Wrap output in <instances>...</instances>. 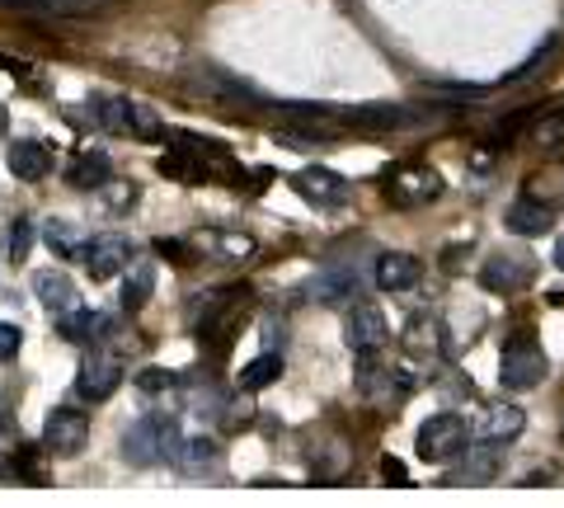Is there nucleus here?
Listing matches in <instances>:
<instances>
[{
  "label": "nucleus",
  "instance_id": "23",
  "mask_svg": "<svg viewBox=\"0 0 564 508\" xmlns=\"http://www.w3.org/2000/svg\"><path fill=\"white\" fill-rule=\"evenodd\" d=\"M43 240H47V250L57 255V259H76V255L85 250V236H80L70 221H57V217L43 226Z\"/></svg>",
  "mask_w": 564,
  "mask_h": 508
},
{
  "label": "nucleus",
  "instance_id": "32",
  "mask_svg": "<svg viewBox=\"0 0 564 508\" xmlns=\"http://www.w3.org/2000/svg\"><path fill=\"white\" fill-rule=\"evenodd\" d=\"M381 471H386V480H391V485H410V476H404V466H400V462L386 457V462H381Z\"/></svg>",
  "mask_w": 564,
  "mask_h": 508
},
{
  "label": "nucleus",
  "instance_id": "14",
  "mask_svg": "<svg viewBox=\"0 0 564 508\" xmlns=\"http://www.w3.org/2000/svg\"><path fill=\"white\" fill-rule=\"evenodd\" d=\"M419 278H423V264H419L414 255L386 250L377 259V288L381 292H410V288H419Z\"/></svg>",
  "mask_w": 564,
  "mask_h": 508
},
{
  "label": "nucleus",
  "instance_id": "10",
  "mask_svg": "<svg viewBox=\"0 0 564 508\" xmlns=\"http://www.w3.org/2000/svg\"><path fill=\"white\" fill-rule=\"evenodd\" d=\"M85 437H90V419L80 410H52L47 424H43V443L47 452H57V457H76L85 447Z\"/></svg>",
  "mask_w": 564,
  "mask_h": 508
},
{
  "label": "nucleus",
  "instance_id": "6",
  "mask_svg": "<svg viewBox=\"0 0 564 508\" xmlns=\"http://www.w3.org/2000/svg\"><path fill=\"white\" fill-rule=\"evenodd\" d=\"M344 339H348V348L352 354H381L386 348V339H391V325H386V315H381V306H372V302H358L348 311V325H344Z\"/></svg>",
  "mask_w": 564,
  "mask_h": 508
},
{
  "label": "nucleus",
  "instance_id": "27",
  "mask_svg": "<svg viewBox=\"0 0 564 508\" xmlns=\"http://www.w3.org/2000/svg\"><path fill=\"white\" fill-rule=\"evenodd\" d=\"M532 142H536L541 151H555V147H564V114L541 118L536 128H532Z\"/></svg>",
  "mask_w": 564,
  "mask_h": 508
},
{
  "label": "nucleus",
  "instance_id": "8",
  "mask_svg": "<svg viewBox=\"0 0 564 508\" xmlns=\"http://www.w3.org/2000/svg\"><path fill=\"white\" fill-rule=\"evenodd\" d=\"M532 278H536V264L527 255H489L485 259V269H480V283L489 288V292H499V296H508V292H522V288H532Z\"/></svg>",
  "mask_w": 564,
  "mask_h": 508
},
{
  "label": "nucleus",
  "instance_id": "5",
  "mask_svg": "<svg viewBox=\"0 0 564 508\" xmlns=\"http://www.w3.org/2000/svg\"><path fill=\"white\" fill-rule=\"evenodd\" d=\"M386 194L400 207H423V203L443 198V174L433 165H400L391 180H386Z\"/></svg>",
  "mask_w": 564,
  "mask_h": 508
},
{
  "label": "nucleus",
  "instance_id": "13",
  "mask_svg": "<svg viewBox=\"0 0 564 508\" xmlns=\"http://www.w3.org/2000/svg\"><path fill=\"white\" fill-rule=\"evenodd\" d=\"M503 226H508L513 236H545V231L555 226V207L545 203V198H536V194H522L513 207H508Z\"/></svg>",
  "mask_w": 564,
  "mask_h": 508
},
{
  "label": "nucleus",
  "instance_id": "16",
  "mask_svg": "<svg viewBox=\"0 0 564 508\" xmlns=\"http://www.w3.org/2000/svg\"><path fill=\"white\" fill-rule=\"evenodd\" d=\"M499 462H503L499 447H489V443L470 447V457L447 471V485H489L494 476H499Z\"/></svg>",
  "mask_w": 564,
  "mask_h": 508
},
{
  "label": "nucleus",
  "instance_id": "9",
  "mask_svg": "<svg viewBox=\"0 0 564 508\" xmlns=\"http://www.w3.org/2000/svg\"><path fill=\"white\" fill-rule=\"evenodd\" d=\"M80 259H85V269H90L95 283H104V278H118L132 264V240L128 236H95V240H85Z\"/></svg>",
  "mask_w": 564,
  "mask_h": 508
},
{
  "label": "nucleus",
  "instance_id": "37",
  "mask_svg": "<svg viewBox=\"0 0 564 508\" xmlns=\"http://www.w3.org/2000/svg\"><path fill=\"white\" fill-rule=\"evenodd\" d=\"M0 476H6V452H0Z\"/></svg>",
  "mask_w": 564,
  "mask_h": 508
},
{
  "label": "nucleus",
  "instance_id": "2",
  "mask_svg": "<svg viewBox=\"0 0 564 508\" xmlns=\"http://www.w3.org/2000/svg\"><path fill=\"white\" fill-rule=\"evenodd\" d=\"M174 447H180V433L165 419H137L128 437H122V457L132 466H161L174 457Z\"/></svg>",
  "mask_w": 564,
  "mask_h": 508
},
{
  "label": "nucleus",
  "instance_id": "7",
  "mask_svg": "<svg viewBox=\"0 0 564 508\" xmlns=\"http://www.w3.org/2000/svg\"><path fill=\"white\" fill-rule=\"evenodd\" d=\"M292 188H296V194H302L311 207H344V203L352 198V188H348L344 174H334V170H325V165L296 170V174H292Z\"/></svg>",
  "mask_w": 564,
  "mask_h": 508
},
{
  "label": "nucleus",
  "instance_id": "18",
  "mask_svg": "<svg viewBox=\"0 0 564 508\" xmlns=\"http://www.w3.org/2000/svg\"><path fill=\"white\" fill-rule=\"evenodd\" d=\"M10 170H14V180H24V184H39L52 174V151L43 142H14L10 147Z\"/></svg>",
  "mask_w": 564,
  "mask_h": 508
},
{
  "label": "nucleus",
  "instance_id": "28",
  "mask_svg": "<svg viewBox=\"0 0 564 508\" xmlns=\"http://www.w3.org/2000/svg\"><path fill=\"white\" fill-rule=\"evenodd\" d=\"M212 245H217V255H226V259H250L254 255L250 236H212Z\"/></svg>",
  "mask_w": 564,
  "mask_h": 508
},
{
  "label": "nucleus",
  "instance_id": "34",
  "mask_svg": "<svg viewBox=\"0 0 564 508\" xmlns=\"http://www.w3.org/2000/svg\"><path fill=\"white\" fill-rule=\"evenodd\" d=\"M10 132V114H6V104H0V137Z\"/></svg>",
  "mask_w": 564,
  "mask_h": 508
},
{
  "label": "nucleus",
  "instance_id": "17",
  "mask_svg": "<svg viewBox=\"0 0 564 508\" xmlns=\"http://www.w3.org/2000/svg\"><path fill=\"white\" fill-rule=\"evenodd\" d=\"M527 429V414H522V406H494L489 414H485V424H480V443H489V447H508L513 437Z\"/></svg>",
  "mask_w": 564,
  "mask_h": 508
},
{
  "label": "nucleus",
  "instance_id": "19",
  "mask_svg": "<svg viewBox=\"0 0 564 508\" xmlns=\"http://www.w3.org/2000/svg\"><path fill=\"white\" fill-rule=\"evenodd\" d=\"M113 180V165H109V155L104 151H80L76 161L66 165V184L70 188H104Z\"/></svg>",
  "mask_w": 564,
  "mask_h": 508
},
{
  "label": "nucleus",
  "instance_id": "30",
  "mask_svg": "<svg viewBox=\"0 0 564 508\" xmlns=\"http://www.w3.org/2000/svg\"><path fill=\"white\" fill-rule=\"evenodd\" d=\"M104 188H109V184H104ZM137 203V184H113L109 188V207H113V213H122V207H132Z\"/></svg>",
  "mask_w": 564,
  "mask_h": 508
},
{
  "label": "nucleus",
  "instance_id": "4",
  "mask_svg": "<svg viewBox=\"0 0 564 508\" xmlns=\"http://www.w3.org/2000/svg\"><path fill=\"white\" fill-rule=\"evenodd\" d=\"M470 443V424L462 414H433V419H423V429L414 437V447H419V457L423 462H452V457H462Z\"/></svg>",
  "mask_w": 564,
  "mask_h": 508
},
{
  "label": "nucleus",
  "instance_id": "21",
  "mask_svg": "<svg viewBox=\"0 0 564 508\" xmlns=\"http://www.w3.org/2000/svg\"><path fill=\"white\" fill-rule=\"evenodd\" d=\"M217 457H221L217 437H180V447H174V457H170V462L180 466V471H188V476H193V471L212 466Z\"/></svg>",
  "mask_w": 564,
  "mask_h": 508
},
{
  "label": "nucleus",
  "instance_id": "35",
  "mask_svg": "<svg viewBox=\"0 0 564 508\" xmlns=\"http://www.w3.org/2000/svg\"><path fill=\"white\" fill-rule=\"evenodd\" d=\"M10 429V414H6V406H0V433H6Z\"/></svg>",
  "mask_w": 564,
  "mask_h": 508
},
{
  "label": "nucleus",
  "instance_id": "31",
  "mask_svg": "<svg viewBox=\"0 0 564 508\" xmlns=\"http://www.w3.org/2000/svg\"><path fill=\"white\" fill-rule=\"evenodd\" d=\"M137 387H141V391H165V387H174V377H170V372H141Z\"/></svg>",
  "mask_w": 564,
  "mask_h": 508
},
{
  "label": "nucleus",
  "instance_id": "1",
  "mask_svg": "<svg viewBox=\"0 0 564 508\" xmlns=\"http://www.w3.org/2000/svg\"><path fill=\"white\" fill-rule=\"evenodd\" d=\"M95 118H99V128L122 132V137H141V142H155V137H165L161 118H155L147 104H137V99L104 95V99H95Z\"/></svg>",
  "mask_w": 564,
  "mask_h": 508
},
{
  "label": "nucleus",
  "instance_id": "3",
  "mask_svg": "<svg viewBox=\"0 0 564 508\" xmlns=\"http://www.w3.org/2000/svg\"><path fill=\"white\" fill-rule=\"evenodd\" d=\"M551 363H545V348L532 339V335H518L513 344L503 348V363H499V381L508 391H532L545 381Z\"/></svg>",
  "mask_w": 564,
  "mask_h": 508
},
{
  "label": "nucleus",
  "instance_id": "22",
  "mask_svg": "<svg viewBox=\"0 0 564 508\" xmlns=\"http://www.w3.org/2000/svg\"><path fill=\"white\" fill-rule=\"evenodd\" d=\"M282 367H288V363H282V354H273V348H269V354H259L254 363H245V367H240V387H245V391L273 387V381L282 377Z\"/></svg>",
  "mask_w": 564,
  "mask_h": 508
},
{
  "label": "nucleus",
  "instance_id": "20",
  "mask_svg": "<svg viewBox=\"0 0 564 508\" xmlns=\"http://www.w3.org/2000/svg\"><path fill=\"white\" fill-rule=\"evenodd\" d=\"M33 292H39V302L52 311V315H62L76 306V288H70V278L57 273V269H47V273H33Z\"/></svg>",
  "mask_w": 564,
  "mask_h": 508
},
{
  "label": "nucleus",
  "instance_id": "15",
  "mask_svg": "<svg viewBox=\"0 0 564 508\" xmlns=\"http://www.w3.org/2000/svg\"><path fill=\"white\" fill-rule=\"evenodd\" d=\"M57 335L70 339V344H95V339H104V335H113V321H109V315H99V311L70 306V311H62Z\"/></svg>",
  "mask_w": 564,
  "mask_h": 508
},
{
  "label": "nucleus",
  "instance_id": "26",
  "mask_svg": "<svg viewBox=\"0 0 564 508\" xmlns=\"http://www.w3.org/2000/svg\"><path fill=\"white\" fill-rule=\"evenodd\" d=\"M352 288H358V278H352L348 269H334V273L315 278V296H321V302H344Z\"/></svg>",
  "mask_w": 564,
  "mask_h": 508
},
{
  "label": "nucleus",
  "instance_id": "25",
  "mask_svg": "<svg viewBox=\"0 0 564 508\" xmlns=\"http://www.w3.org/2000/svg\"><path fill=\"white\" fill-rule=\"evenodd\" d=\"M0 250H6L10 264H24L29 250H33V221H29V217H14V221L6 226V240H0Z\"/></svg>",
  "mask_w": 564,
  "mask_h": 508
},
{
  "label": "nucleus",
  "instance_id": "33",
  "mask_svg": "<svg viewBox=\"0 0 564 508\" xmlns=\"http://www.w3.org/2000/svg\"><path fill=\"white\" fill-rule=\"evenodd\" d=\"M155 250H161L165 259H188V250H184L180 240H161V245H155Z\"/></svg>",
  "mask_w": 564,
  "mask_h": 508
},
{
  "label": "nucleus",
  "instance_id": "36",
  "mask_svg": "<svg viewBox=\"0 0 564 508\" xmlns=\"http://www.w3.org/2000/svg\"><path fill=\"white\" fill-rule=\"evenodd\" d=\"M555 264H560V269H564V240H560V245H555Z\"/></svg>",
  "mask_w": 564,
  "mask_h": 508
},
{
  "label": "nucleus",
  "instance_id": "11",
  "mask_svg": "<svg viewBox=\"0 0 564 508\" xmlns=\"http://www.w3.org/2000/svg\"><path fill=\"white\" fill-rule=\"evenodd\" d=\"M122 387V363L109 358V354H95V358H85L80 363V372H76V396L80 400H109L113 391Z\"/></svg>",
  "mask_w": 564,
  "mask_h": 508
},
{
  "label": "nucleus",
  "instance_id": "24",
  "mask_svg": "<svg viewBox=\"0 0 564 508\" xmlns=\"http://www.w3.org/2000/svg\"><path fill=\"white\" fill-rule=\"evenodd\" d=\"M151 292H155V269H151V264H137V269L128 273V283H122V306L141 311V306L151 302Z\"/></svg>",
  "mask_w": 564,
  "mask_h": 508
},
{
  "label": "nucleus",
  "instance_id": "12",
  "mask_svg": "<svg viewBox=\"0 0 564 508\" xmlns=\"http://www.w3.org/2000/svg\"><path fill=\"white\" fill-rule=\"evenodd\" d=\"M358 387H362V396H372L377 406H391V400H400L404 391H410V381L395 377V367H381V363H377V354H362Z\"/></svg>",
  "mask_w": 564,
  "mask_h": 508
},
{
  "label": "nucleus",
  "instance_id": "29",
  "mask_svg": "<svg viewBox=\"0 0 564 508\" xmlns=\"http://www.w3.org/2000/svg\"><path fill=\"white\" fill-rule=\"evenodd\" d=\"M20 348H24V329L10 325V321H0V363H10Z\"/></svg>",
  "mask_w": 564,
  "mask_h": 508
}]
</instances>
